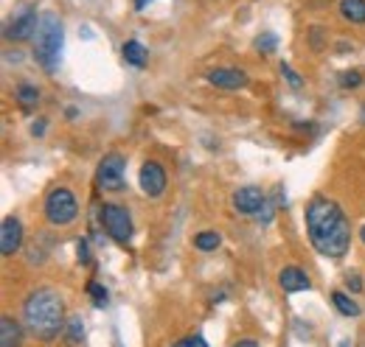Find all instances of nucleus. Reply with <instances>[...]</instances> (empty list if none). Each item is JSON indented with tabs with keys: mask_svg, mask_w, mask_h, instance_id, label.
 Here are the masks:
<instances>
[{
	"mask_svg": "<svg viewBox=\"0 0 365 347\" xmlns=\"http://www.w3.org/2000/svg\"><path fill=\"white\" fill-rule=\"evenodd\" d=\"M307 235L315 252L329 260L346 258L351 247V221L343 213V208L329 196H312L307 205Z\"/></svg>",
	"mask_w": 365,
	"mask_h": 347,
	"instance_id": "f257e3e1",
	"label": "nucleus"
},
{
	"mask_svg": "<svg viewBox=\"0 0 365 347\" xmlns=\"http://www.w3.org/2000/svg\"><path fill=\"white\" fill-rule=\"evenodd\" d=\"M23 319L37 339L48 342L65 328V303L53 289H34L23 303Z\"/></svg>",
	"mask_w": 365,
	"mask_h": 347,
	"instance_id": "f03ea898",
	"label": "nucleus"
},
{
	"mask_svg": "<svg viewBox=\"0 0 365 347\" xmlns=\"http://www.w3.org/2000/svg\"><path fill=\"white\" fill-rule=\"evenodd\" d=\"M62 43H65L62 20L48 11L46 17L40 20V31L34 37V59L40 62V68L46 73H56V68L62 62Z\"/></svg>",
	"mask_w": 365,
	"mask_h": 347,
	"instance_id": "7ed1b4c3",
	"label": "nucleus"
},
{
	"mask_svg": "<svg viewBox=\"0 0 365 347\" xmlns=\"http://www.w3.org/2000/svg\"><path fill=\"white\" fill-rule=\"evenodd\" d=\"M43 213L51 227H71L79 218V202L71 188H53L46 196Z\"/></svg>",
	"mask_w": 365,
	"mask_h": 347,
	"instance_id": "20e7f679",
	"label": "nucleus"
},
{
	"mask_svg": "<svg viewBox=\"0 0 365 347\" xmlns=\"http://www.w3.org/2000/svg\"><path fill=\"white\" fill-rule=\"evenodd\" d=\"M124 171H127L124 154H118V151L104 154V157L98 160V169H96V188L104 191V193H124V191H127Z\"/></svg>",
	"mask_w": 365,
	"mask_h": 347,
	"instance_id": "39448f33",
	"label": "nucleus"
},
{
	"mask_svg": "<svg viewBox=\"0 0 365 347\" xmlns=\"http://www.w3.org/2000/svg\"><path fill=\"white\" fill-rule=\"evenodd\" d=\"M98 213H101V224H104L107 235H110L115 244L127 247V244L133 241V216H130V210H127V208L107 202V205H101V210H98Z\"/></svg>",
	"mask_w": 365,
	"mask_h": 347,
	"instance_id": "423d86ee",
	"label": "nucleus"
},
{
	"mask_svg": "<svg viewBox=\"0 0 365 347\" xmlns=\"http://www.w3.org/2000/svg\"><path fill=\"white\" fill-rule=\"evenodd\" d=\"M138 185L140 191L149 196V199H160L166 193V185H169V176H166V169L158 163V160H146L138 171Z\"/></svg>",
	"mask_w": 365,
	"mask_h": 347,
	"instance_id": "0eeeda50",
	"label": "nucleus"
},
{
	"mask_svg": "<svg viewBox=\"0 0 365 347\" xmlns=\"http://www.w3.org/2000/svg\"><path fill=\"white\" fill-rule=\"evenodd\" d=\"M230 205H233V210H236V213H242V216H259V213L264 210V205H267V196H264V191H262V188L245 185V188L233 191Z\"/></svg>",
	"mask_w": 365,
	"mask_h": 347,
	"instance_id": "6e6552de",
	"label": "nucleus"
},
{
	"mask_svg": "<svg viewBox=\"0 0 365 347\" xmlns=\"http://www.w3.org/2000/svg\"><path fill=\"white\" fill-rule=\"evenodd\" d=\"M23 247V221L17 216H6L0 224V255L11 258Z\"/></svg>",
	"mask_w": 365,
	"mask_h": 347,
	"instance_id": "1a4fd4ad",
	"label": "nucleus"
},
{
	"mask_svg": "<svg viewBox=\"0 0 365 347\" xmlns=\"http://www.w3.org/2000/svg\"><path fill=\"white\" fill-rule=\"evenodd\" d=\"M40 31V20H37V9H26L23 14H17L11 20V26L6 28V37L14 40V43H26L31 37H37Z\"/></svg>",
	"mask_w": 365,
	"mask_h": 347,
	"instance_id": "9d476101",
	"label": "nucleus"
},
{
	"mask_svg": "<svg viewBox=\"0 0 365 347\" xmlns=\"http://www.w3.org/2000/svg\"><path fill=\"white\" fill-rule=\"evenodd\" d=\"M278 286L287 294H298V292H309L312 289V280H309V274L301 266H284L278 272Z\"/></svg>",
	"mask_w": 365,
	"mask_h": 347,
	"instance_id": "9b49d317",
	"label": "nucleus"
},
{
	"mask_svg": "<svg viewBox=\"0 0 365 347\" xmlns=\"http://www.w3.org/2000/svg\"><path fill=\"white\" fill-rule=\"evenodd\" d=\"M208 85L220 87V90H242L247 87V73L239 68H217L208 73Z\"/></svg>",
	"mask_w": 365,
	"mask_h": 347,
	"instance_id": "f8f14e48",
	"label": "nucleus"
},
{
	"mask_svg": "<svg viewBox=\"0 0 365 347\" xmlns=\"http://www.w3.org/2000/svg\"><path fill=\"white\" fill-rule=\"evenodd\" d=\"M23 342V328L11 316H0V347H20Z\"/></svg>",
	"mask_w": 365,
	"mask_h": 347,
	"instance_id": "ddd939ff",
	"label": "nucleus"
},
{
	"mask_svg": "<svg viewBox=\"0 0 365 347\" xmlns=\"http://www.w3.org/2000/svg\"><path fill=\"white\" fill-rule=\"evenodd\" d=\"M331 305L337 308V314H343V316H349V319H357V316L363 314L360 303H357L351 294H346V292H331Z\"/></svg>",
	"mask_w": 365,
	"mask_h": 347,
	"instance_id": "4468645a",
	"label": "nucleus"
},
{
	"mask_svg": "<svg viewBox=\"0 0 365 347\" xmlns=\"http://www.w3.org/2000/svg\"><path fill=\"white\" fill-rule=\"evenodd\" d=\"M340 17L351 26L365 23V0H340Z\"/></svg>",
	"mask_w": 365,
	"mask_h": 347,
	"instance_id": "2eb2a0df",
	"label": "nucleus"
},
{
	"mask_svg": "<svg viewBox=\"0 0 365 347\" xmlns=\"http://www.w3.org/2000/svg\"><path fill=\"white\" fill-rule=\"evenodd\" d=\"M121 53H124V59H127L133 68H143V65L149 62V50L138 43V40H127L124 48H121Z\"/></svg>",
	"mask_w": 365,
	"mask_h": 347,
	"instance_id": "dca6fc26",
	"label": "nucleus"
},
{
	"mask_svg": "<svg viewBox=\"0 0 365 347\" xmlns=\"http://www.w3.org/2000/svg\"><path fill=\"white\" fill-rule=\"evenodd\" d=\"M220 247H222V233H217V230H202L194 235V250H200V252H214Z\"/></svg>",
	"mask_w": 365,
	"mask_h": 347,
	"instance_id": "f3484780",
	"label": "nucleus"
},
{
	"mask_svg": "<svg viewBox=\"0 0 365 347\" xmlns=\"http://www.w3.org/2000/svg\"><path fill=\"white\" fill-rule=\"evenodd\" d=\"M17 101L23 110H34L40 104V90L34 85H20L17 87Z\"/></svg>",
	"mask_w": 365,
	"mask_h": 347,
	"instance_id": "a211bd4d",
	"label": "nucleus"
},
{
	"mask_svg": "<svg viewBox=\"0 0 365 347\" xmlns=\"http://www.w3.org/2000/svg\"><path fill=\"white\" fill-rule=\"evenodd\" d=\"M65 328H68V342H71V345H79L82 336H85V322H82V316H73Z\"/></svg>",
	"mask_w": 365,
	"mask_h": 347,
	"instance_id": "6ab92c4d",
	"label": "nucleus"
},
{
	"mask_svg": "<svg viewBox=\"0 0 365 347\" xmlns=\"http://www.w3.org/2000/svg\"><path fill=\"white\" fill-rule=\"evenodd\" d=\"M88 294L93 297V305H96V308H104V305H107V300H110L107 289H104L101 283H96V280H91V283H88Z\"/></svg>",
	"mask_w": 365,
	"mask_h": 347,
	"instance_id": "aec40b11",
	"label": "nucleus"
},
{
	"mask_svg": "<svg viewBox=\"0 0 365 347\" xmlns=\"http://www.w3.org/2000/svg\"><path fill=\"white\" fill-rule=\"evenodd\" d=\"M253 45H256V50H259V53H273L275 48H278V37L267 31V34L256 37V43H253Z\"/></svg>",
	"mask_w": 365,
	"mask_h": 347,
	"instance_id": "412c9836",
	"label": "nucleus"
},
{
	"mask_svg": "<svg viewBox=\"0 0 365 347\" xmlns=\"http://www.w3.org/2000/svg\"><path fill=\"white\" fill-rule=\"evenodd\" d=\"M281 73H284L287 85L292 87V90H304V79H301V73H295V70H292V65L281 62Z\"/></svg>",
	"mask_w": 365,
	"mask_h": 347,
	"instance_id": "4be33fe9",
	"label": "nucleus"
},
{
	"mask_svg": "<svg viewBox=\"0 0 365 347\" xmlns=\"http://www.w3.org/2000/svg\"><path fill=\"white\" fill-rule=\"evenodd\" d=\"M360 85H363V73H360V70H346V73H340V87L357 90Z\"/></svg>",
	"mask_w": 365,
	"mask_h": 347,
	"instance_id": "5701e85b",
	"label": "nucleus"
},
{
	"mask_svg": "<svg viewBox=\"0 0 365 347\" xmlns=\"http://www.w3.org/2000/svg\"><path fill=\"white\" fill-rule=\"evenodd\" d=\"M172 347H208V342H205L202 336H182V339H178Z\"/></svg>",
	"mask_w": 365,
	"mask_h": 347,
	"instance_id": "b1692460",
	"label": "nucleus"
},
{
	"mask_svg": "<svg viewBox=\"0 0 365 347\" xmlns=\"http://www.w3.org/2000/svg\"><path fill=\"white\" fill-rule=\"evenodd\" d=\"M346 289H349L351 294H360V292H363V277H360V274H346Z\"/></svg>",
	"mask_w": 365,
	"mask_h": 347,
	"instance_id": "393cba45",
	"label": "nucleus"
},
{
	"mask_svg": "<svg viewBox=\"0 0 365 347\" xmlns=\"http://www.w3.org/2000/svg\"><path fill=\"white\" fill-rule=\"evenodd\" d=\"M76 255H79V263H91V247H88L85 238L76 244Z\"/></svg>",
	"mask_w": 365,
	"mask_h": 347,
	"instance_id": "a878e982",
	"label": "nucleus"
},
{
	"mask_svg": "<svg viewBox=\"0 0 365 347\" xmlns=\"http://www.w3.org/2000/svg\"><path fill=\"white\" fill-rule=\"evenodd\" d=\"M309 43H312V48H315V50H320V48H323V28H312Z\"/></svg>",
	"mask_w": 365,
	"mask_h": 347,
	"instance_id": "bb28decb",
	"label": "nucleus"
},
{
	"mask_svg": "<svg viewBox=\"0 0 365 347\" xmlns=\"http://www.w3.org/2000/svg\"><path fill=\"white\" fill-rule=\"evenodd\" d=\"M46 118H40V121H34V127H31V134H34V137H43V134H46Z\"/></svg>",
	"mask_w": 365,
	"mask_h": 347,
	"instance_id": "cd10ccee",
	"label": "nucleus"
},
{
	"mask_svg": "<svg viewBox=\"0 0 365 347\" xmlns=\"http://www.w3.org/2000/svg\"><path fill=\"white\" fill-rule=\"evenodd\" d=\"M233 347H259V342H256V339H239Z\"/></svg>",
	"mask_w": 365,
	"mask_h": 347,
	"instance_id": "c85d7f7f",
	"label": "nucleus"
},
{
	"mask_svg": "<svg viewBox=\"0 0 365 347\" xmlns=\"http://www.w3.org/2000/svg\"><path fill=\"white\" fill-rule=\"evenodd\" d=\"M20 59H23V53H17V50H14V53H11V50L6 53V62H20Z\"/></svg>",
	"mask_w": 365,
	"mask_h": 347,
	"instance_id": "c756f323",
	"label": "nucleus"
},
{
	"mask_svg": "<svg viewBox=\"0 0 365 347\" xmlns=\"http://www.w3.org/2000/svg\"><path fill=\"white\" fill-rule=\"evenodd\" d=\"M149 3H155V0H135V11H143Z\"/></svg>",
	"mask_w": 365,
	"mask_h": 347,
	"instance_id": "7c9ffc66",
	"label": "nucleus"
},
{
	"mask_svg": "<svg viewBox=\"0 0 365 347\" xmlns=\"http://www.w3.org/2000/svg\"><path fill=\"white\" fill-rule=\"evenodd\" d=\"M360 241H363V244H365V227H363V230H360Z\"/></svg>",
	"mask_w": 365,
	"mask_h": 347,
	"instance_id": "2f4dec72",
	"label": "nucleus"
},
{
	"mask_svg": "<svg viewBox=\"0 0 365 347\" xmlns=\"http://www.w3.org/2000/svg\"><path fill=\"white\" fill-rule=\"evenodd\" d=\"M363 124H365V110H363Z\"/></svg>",
	"mask_w": 365,
	"mask_h": 347,
	"instance_id": "473e14b6",
	"label": "nucleus"
}]
</instances>
